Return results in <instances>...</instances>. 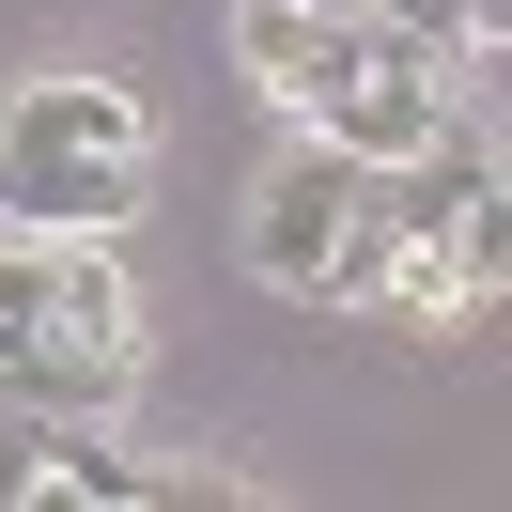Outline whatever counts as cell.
<instances>
[{
	"label": "cell",
	"instance_id": "6",
	"mask_svg": "<svg viewBox=\"0 0 512 512\" xmlns=\"http://www.w3.org/2000/svg\"><path fill=\"white\" fill-rule=\"evenodd\" d=\"M47 435H63V419H47L32 388H0V512H32V481H47Z\"/></svg>",
	"mask_w": 512,
	"mask_h": 512
},
{
	"label": "cell",
	"instance_id": "2",
	"mask_svg": "<svg viewBox=\"0 0 512 512\" xmlns=\"http://www.w3.org/2000/svg\"><path fill=\"white\" fill-rule=\"evenodd\" d=\"M156 187V125L125 78H16L0 94V233H125Z\"/></svg>",
	"mask_w": 512,
	"mask_h": 512
},
{
	"label": "cell",
	"instance_id": "7",
	"mask_svg": "<svg viewBox=\"0 0 512 512\" xmlns=\"http://www.w3.org/2000/svg\"><path fill=\"white\" fill-rule=\"evenodd\" d=\"M326 16H357V0H326Z\"/></svg>",
	"mask_w": 512,
	"mask_h": 512
},
{
	"label": "cell",
	"instance_id": "1",
	"mask_svg": "<svg viewBox=\"0 0 512 512\" xmlns=\"http://www.w3.org/2000/svg\"><path fill=\"white\" fill-rule=\"evenodd\" d=\"M0 388H32L47 419H125L140 295L109 233H0Z\"/></svg>",
	"mask_w": 512,
	"mask_h": 512
},
{
	"label": "cell",
	"instance_id": "5",
	"mask_svg": "<svg viewBox=\"0 0 512 512\" xmlns=\"http://www.w3.org/2000/svg\"><path fill=\"white\" fill-rule=\"evenodd\" d=\"M32 497H94V512H140L156 497V466H140V450H109V419H63V435H47V481Z\"/></svg>",
	"mask_w": 512,
	"mask_h": 512
},
{
	"label": "cell",
	"instance_id": "4",
	"mask_svg": "<svg viewBox=\"0 0 512 512\" xmlns=\"http://www.w3.org/2000/svg\"><path fill=\"white\" fill-rule=\"evenodd\" d=\"M233 47H249V78L311 125V94L357 63V16H326V0H233Z\"/></svg>",
	"mask_w": 512,
	"mask_h": 512
},
{
	"label": "cell",
	"instance_id": "3",
	"mask_svg": "<svg viewBox=\"0 0 512 512\" xmlns=\"http://www.w3.org/2000/svg\"><path fill=\"white\" fill-rule=\"evenodd\" d=\"M342 218H357V156L342 140H295V156L264 171V202H249V264L280 295H311V264L342 249Z\"/></svg>",
	"mask_w": 512,
	"mask_h": 512
}]
</instances>
